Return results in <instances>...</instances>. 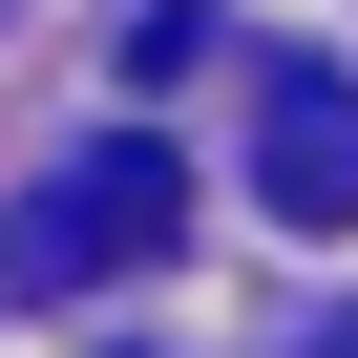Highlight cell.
I'll return each instance as SVG.
<instances>
[{
	"instance_id": "1",
	"label": "cell",
	"mask_w": 358,
	"mask_h": 358,
	"mask_svg": "<svg viewBox=\"0 0 358 358\" xmlns=\"http://www.w3.org/2000/svg\"><path fill=\"white\" fill-rule=\"evenodd\" d=\"M169 232H190V169H169L148 127H106L85 169H43V190H22V232H0V274H22V295H85V274H148Z\"/></svg>"
},
{
	"instance_id": "2",
	"label": "cell",
	"mask_w": 358,
	"mask_h": 358,
	"mask_svg": "<svg viewBox=\"0 0 358 358\" xmlns=\"http://www.w3.org/2000/svg\"><path fill=\"white\" fill-rule=\"evenodd\" d=\"M253 190H274V232H358V85H337V64H274Z\"/></svg>"
},
{
	"instance_id": "3",
	"label": "cell",
	"mask_w": 358,
	"mask_h": 358,
	"mask_svg": "<svg viewBox=\"0 0 358 358\" xmlns=\"http://www.w3.org/2000/svg\"><path fill=\"white\" fill-rule=\"evenodd\" d=\"M316 358H358V316H337V337H316Z\"/></svg>"
}]
</instances>
